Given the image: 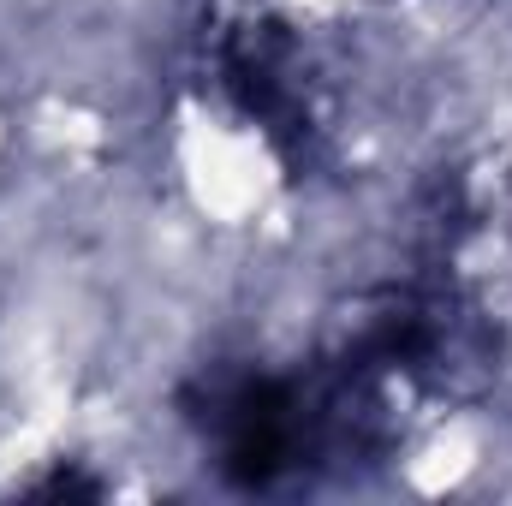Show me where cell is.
Returning a JSON list of instances; mask_svg holds the SVG:
<instances>
[{
  "mask_svg": "<svg viewBox=\"0 0 512 506\" xmlns=\"http://www.w3.org/2000/svg\"><path fill=\"white\" fill-rule=\"evenodd\" d=\"M36 495H48V501H90V495H96V483H90V477H78V471H54Z\"/></svg>",
  "mask_w": 512,
  "mask_h": 506,
  "instance_id": "1",
  "label": "cell"
}]
</instances>
